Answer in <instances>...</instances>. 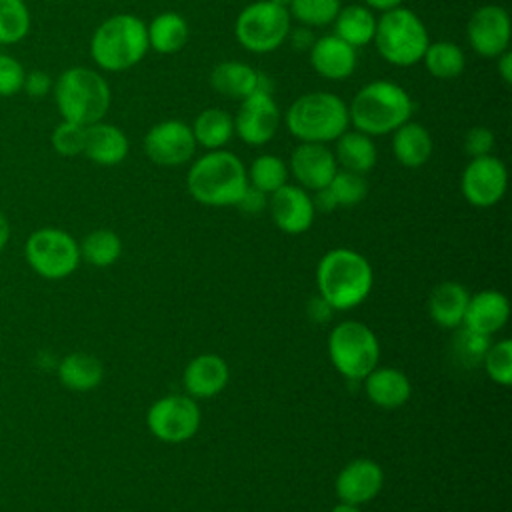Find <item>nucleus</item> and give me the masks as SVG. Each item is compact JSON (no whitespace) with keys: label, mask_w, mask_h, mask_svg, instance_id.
I'll return each instance as SVG.
<instances>
[{"label":"nucleus","mask_w":512,"mask_h":512,"mask_svg":"<svg viewBox=\"0 0 512 512\" xmlns=\"http://www.w3.org/2000/svg\"><path fill=\"white\" fill-rule=\"evenodd\" d=\"M414 102L410 94L392 80H372L364 84L348 104V118L354 130L368 136L392 134L410 120Z\"/></svg>","instance_id":"obj_1"},{"label":"nucleus","mask_w":512,"mask_h":512,"mask_svg":"<svg viewBox=\"0 0 512 512\" xmlns=\"http://www.w3.org/2000/svg\"><path fill=\"white\" fill-rule=\"evenodd\" d=\"M248 186L246 166L230 150H208L196 158L186 174L190 196L212 208L236 206Z\"/></svg>","instance_id":"obj_2"},{"label":"nucleus","mask_w":512,"mask_h":512,"mask_svg":"<svg viewBox=\"0 0 512 512\" xmlns=\"http://www.w3.org/2000/svg\"><path fill=\"white\" fill-rule=\"evenodd\" d=\"M372 282L374 274L370 262L350 248L326 252L316 268L320 296L334 310H348L362 304L372 290Z\"/></svg>","instance_id":"obj_3"},{"label":"nucleus","mask_w":512,"mask_h":512,"mask_svg":"<svg viewBox=\"0 0 512 512\" xmlns=\"http://www.w3.org/2000/svg\"><path fill=\"white\" fill-rule=\"evenodd\" d=\"M284 124L298 142L330 144L350 128L348 104L328 90L306 92L288 106Z\"/></svg>","instance_id":"obj_4"},{"label":"nucleus","mask_w":512,"mask_h":512,"mask_svg":"<svg viewBox=\"0 0 512 512\" xmlns=\"http://www.w3.org/2000/svg\"><path fill=\"white\" fill-rule=\"evenodd\" d=\"M52 94L62 120L80 126L104 120L112 102L106 78L98 70L86 66L66 68L54 80Z\"/></svg>","instance_id":"obj_5"},{"label":"nucleus","mask_w":512,"mask_h":512,"mask_svg":"<svg viewBox=\"0 0 512 512\" xmlns=\"http://www.w3.org/2000/svg\"><path fill=\"white\" fill-rule=\"evenodd\" d=\"M148 50L146 22L136 14H114L106 18L90 38V58L106 72L134 68Z\"/></svg>","instance_id":"obj_6"},{"label":"nucleus","mask_w":512,"mask_h":512,"mask_svg":"<svg viewBox=\"0 0 512 512\" xmlns=\"http://www.w3.org/2000/svg\"><path fill=\"white\" fill-rule=\"evenodd\" d=\"M372 42L376 46V52L388 64L410 68L422 60L424 50L430 44V36L416 12L398 6L382 12V16L376 18Z\"/></svg>","instance_id":"obj_7"},{"label":"nucleus","mask_w":512,"mask_h":512,"mask_svg":"<svg viewBox=\"0 0 512 512\" xmlns=\"http://www.w3.org/2000/svg\"><path fill=\"white\" fill-rule=\"evenodd\" d=\"M292 30L290 12L270 0H256L248 4L234 22V36L238 44L252 54H268L278 50Z\"/></svg>","instance_id":"obj_8"},{"label":"nucleus","mask_w":512,"mask_h":512,"mask_svg":"<svg viewBox=\"0 0 512 512\" xmlns=\"http://www.w3.org/2000/svg\"><path fill=\"white\" fill-rule=\"evenodd\" d=\"M328 356L342 376L350 380H364L380 360V344L372 328L364 322L346 320L330 332Z\"/></svg>","instance_id":"obj_9"},{"label":"nucleus","mask_w":512,"mask_h":512,"mask_svg":"<svg viewBox=\"0 0 512 512\" xmlns=\"http://www.w3.org/2000/svg\"><path fill=\"white\" fill-rule=\"evenodd\" d=\"M30 268L46 280H62L80 264V246L62 228L44 226L34 230L24 246Z\"/></svg>","instance_id":"obj_10"},{"label":"nucleus","mask_w":512,"mask_h":512,"mask_svg":"<svg viewBox=\"0 0 512 512\" xmlns=\"http://www.w3.org/2000/svg\"><path fill=\"white\" fill-rule=\"evenodd\" d=\"M146 424L158 440L180 444L198 432L200 408L188 394H170L148 408Z\"/></svg>","instance_id":"obj_11"},{"label":"nucleus","mask_w":512,"mask_h":512,"mask_svg":"<svg viewBox=\"0 0 512 512\" xmlns=\"http://www.w3.org/2000/svg\"><path fill=\"white\" fill-rule=\"evenodd\" d=\"M234 120V134L248 146H264L268 144L280 126L282 112L268 90H256L244 100H240V108Z\"/></svg>","instance_id":"obj_12"},{"label":"nucleus","mask_w":512,"mask_h":512,"mask_svg":"<svg viewBox=\"0 0 512 512\" xmlns=\"http://www.w3.org/2000/svg\"><path fill=\"white\" fill-rule=\"evenodd\" d=\"M508 186L504 162L492 154L472 158L460 178L464 198L476 208H490L502 200Z\"/></svg>","instance_id":"obj_13"},{"label":"nucleus","mask_w":512,"mask_h":512,"mask_svg":"<svg viewBox=\"0 0 512 512\" xmlns=\"http://www.w3.org/2000/svg\"><path fill=\"white\" fill-rule=\"evenodd\" d=\"M196 148L192 128L182 120H162L144 136V152L158 166H182L192 160Z\"/></svg>","instance_id":"obj_14"},{"label":"nucleus","mask_w":512,"mask_h":512,"mask_svg":"<svg viewBox=\"0 0 512 512\" xmlns=\"http://www.w3.org/2000/svg\"><path fill=\"white\" fill-rule=\"evenodd\" d=\"M466 36L470 48L476 54L484 58H496L510 48L512 24L508 10L498 4H484L476 8L468 20Z\"/></svg>","instance_id":"obj_15"},{"label":"nucleus","mask_w":512,"mask_h":512,"mask_svg":"<svg viewBox=\"0 0 512 512\" xmlns=\"http://www.w3.org/2000/svg\"><path fill=\"white\" fill-rule=\"evenodd\" d=\"M288 170L304 190L326 188L338 170L334 152L326 144L300 142L288 160Z\"/></svg>","instance_id":"obj_16"},{"label":"nucleus","mask_w":512,"mask_h":512,"mask_svg":"<svg viewBox=\"0 0 512 512\" xmlns=\"http://www.w3.org/2000/svg\"><path fill=\"white\" fill-rule=\"evenodd\" d=\"M268 208L274 224L286 234H302L314 222L312 196L298 184H284L270 194Z\"/></svg>","instance_id":"obj_17"},{"label":"nucleus","mask_w":512,"mask_h":512,"mask_svg":"<svg viewBox=\"0 0 512 512\" xmlns=\"http://www.w3.org/2000/svg\"><path fill=\"white\" fill-rule=\"evenodd\" d=\"M314 72L326 80L342 82L350 78L358 64L356 48L340 40L336 34H326L314 40L308 50Z\"/></svg>","instance_id":"obj_18"},{"label":"nucleus","mask_w":512,"mask_h":512,"mask_svg":"<svg viewBox=\"0 0 512 512\" xmlns=\"http://www.w3.org/2000/svg\"><path fill=\"white\" fill-rule=\"evenodd\" d=\"M384 484V472L378 462L370 458H356L348 462L336 478V494L340 502L364 504L370 502Z\"/></svg>","instance_id":"obj_19"},{"label":"nucleus","mask_w":512,"mask_h":512,"mask_svg":"<svg viewBox=\"0 0 512 512\" xmlns=\"http://www.w3.org/2000/svg\"><path fill=\"white\" fill-rule=\"evenodd\" d=\"M212 88L232 100H244L256 90L270 92V78L240 60H224L210 72Z\"/></svg>","instance_id":"obj_20"},{"label":"nucleus","mask_w":512,"mask_h":512,"mask_svg":"<svg viewBox=\"0 0 512 512\" xmlns=\"http://www.w3.org/2000/svg\"><path fill=\"white\" fill-rule=\"evenodd\" d=\"M230 370L222 356L200 354L192 358L182 374V384L192 398H212L228 384Z\"/></svg>","instance_id":"obj_21"},{"label":"nucleus","mask_w":512,"mask_h":512,"mask_svg":"<svg viewBox=\"0 0 512 512\" xmlns=\"http://www.w3.org/2000/svg\"><path fill=\"white\" fill-rule=\"evenodd\" d=\"M510 316L508 298L498 290H482L468 298L464 326L472 332L492 336L504 328Z\"/></svg>","instance_id":"obj_22"},{"label":"nucleus","mask_w":512,"mask_h":512,"mask_svg":"<svg viewBox=\"0 0 512 512\" xmlns=\"http://www.w3.org/2000/svg\"><path fill=\"white\" fill-rule=\"evenodd\" d=\"M130 150L128 136L122 128L110 122H94L86 126L84 140V156L100 166H116L120 164Z\"/></svg>","instance_id":"obj_23"},{"label":"nucleus","mask_w":512,"mask_h":512,"mask_svg":"<svg viewBox=\"0 0 512 512\" xmlns=\"http://www.w3.org/2000/svg\"><path fill=\"white\" fill-rule=\"evenodd\" d=\"M364 390L372 404L384 410H394L408 402L412 386L402 370L392 366H376L364 376Z\"/></svg>","instance_id":"obj_24"},{"label":"nucleus","mask_w":512,"mask_h":512,"mask_svg":"<svg viewBox=\"0 0 512 512\" xmlns=\"http://www.w3.org/2000/svg\"><path fill=\"white\" fill-rule=\"evenodd\" d=\"M434 144L426 126L420 122H404L392 132V154L406 168H420L432 156Z\"/></svg>","instance_id":"obj_25"},{"label":"nucleus","mask_w":512,"mask_h":512,"mask_svg":"<svg viewBox=\"0 0 512 512\" xmlns=\"http://www.w3.org/2000/svg\"><path fill=\"white\" fill-rule=\"evenodd\" d=\"M468 290L454 280L440 282L428 298V314L442 328H458L464 322Z\"/></svg>","instance_id":"obj_26"},{"label":"nucleus","mask_w":512,"mask_h":512,"mask_svg":"<svg viewBox=\"0 0 512 512\" xmlns=\"http://www.w3.org/2000/svg\"><path fill=\"white\" fill-rule=\"evenodd\" d=\"M334 142H336V150H334L336 164H340L344 170L368 174L376 166L378 150L372 136L360 130L348 128Z\"/></svg>","instance_id":"obj_27"},{"label":"nucleus","mask_w":512,"mask_h":512,"mask_svg":"<svg viewBox=\"0 0 512 512\" xmlns=\"http://www.w3.org/2000/svg\"><path fill=\"white\" fill-rule=\"evenodd\" d=\"M148 32V48L158 54H176L180 52L190 36L188 22L178 12H160L156 14L150 24H146Z\"/></svg>","instance_id":"obj_28"},{"label":"nucleus","mask_w":512,"mask_h":512,"mask_svg":"<svg viewBox=\"0 0 512 512\" xmlns=\"http://www.w3.org/2000/svg\"><path fill=\"white\" fill-rule=\"evenodd\" d=\"M104 378L102 362L88 352L66 354L58 364V380L72 392H88Z\"/></svg>","instance_id":"obj_29"},{"label":"nucleus","mask_w":512,"mask_h":512,"mask_svg":"<svg viewBox=\"0 0 512 512\" xmlns=\"http://www.w3.org/2000/svg\"><path fill=\"white\" fill-rule=\"evenodd\" d=\"M334 34L354 48H362L372 42L376 30V16L364 4L342 6L334 18Z\"/></svg>","instance_id":"obj_30"},{"label":"nucleus","mask_w":512,"mask_h":512,"mask_svg":"<svg viewBox=\"0 0 512 512\" xmlns=\"http://www.w3.org/2000/svg\"><path fill=\"white\" fill-rule=\"evenodd\" d=\"M192 134L196 146L204 150H220L224 148L234 136V120L222 108H206L202 110L192 122Z\"/></svg>","instance_id":"obj_31"},{"label":"nucleus","mask_w":512,"mask_h":512,"mask_svg":"<svg viewBox=\"0 0 512 512\" xmlns=\"http://www.w3.org/2000/svg\"><path fill=\"white\" fill-rule=\"evenodd\" d=\"M422 62L430 76L438 80H452L464 72L466 56L456 42L438 40L428 44V48L424 50Z\"/></svg>","instance_id":"obj_32"},{"label":"nucleus","mask_w":512,"mask_h":512,"mask_svg":"<svg viewBox=\"0 0 512 512\" xmlns=\"http://www.w3.org/2000/svg\"><path fill=\"white\" fill-rule=\"evenodd\" d=\"M80 246V260L96 268L112 266L122 254V240L114 230L98 228L84 236Z\"/></svg>","instance_id":"obj_33"},{"label":"nucleus","mask_w":512,"mask_h":512,"mask_svg":"<svg viewBox=\"0 0 512 512\" xmlns=\"http://www.w3.org/2000/svg\"><path fill=\"white\" fill-rule=\"evenodd\" d=\"M248 184L264 194H272L288 182V164L276 154H260L246 170Z\"/></svg>","instance_id":"obj_34"},{"label":"nucleus","mask_w":512,"mask_h":512,"mask_svg":"<svg viewBox=\"0 0 512 512\" xmlns=\"http://www.w3.org/2000/svg\"><path fill=\"white\" fill-rule=\"evenodd\" d=\"M30 10L24 0H0V44H18L30 32Z\"/></svg>","instance_id":"obj_35"},{"label":"nucleus","mask_w":512,"mask_h":512,"mask_svg":"<svg viewBox=\"0 0 512 512\" xmlns=\"http://www.w3.org/2000/svg\"><path fill=\"white\" fill-rule=\"evenodd\" d=\"M340 8V0H292L288 12L300 26L320 28L332 24Z\"/></svg>","instance_id":"obj_36"},{"label":"nucleus","mask_w":512,"mask_h":512,"mask_svg":"<svg viewBox=\"0 0 512 512\" xmlns=\"http://www.w3.org/2000/svg\"><path fill=\"white\" fill-rule=\"evenodd\" d=\"M326 188L332 192L336 204L346 206V208L360 204L368 194V182H366L364 174L350 172L344 168L336 170V174L332 176V180Z\"/></svg>","instance_id":"obj_37"},{"label":"nucleus","mask_w":512,"mask_h":512,"mask_svg":"<svg viewBox=\"0 0 512 512\" xmlns=\"http://www.w3.org/2000/svg\"><path fill=\"white\" fill-rule=\"evenodd\" d=\"M482 364L490 380H494L500 386H510L512 384V342L510 340L490 342Z\"/></svg>","instance_id":"obj_38"},{"label":"nucleus","mask_w":512,"mask_h":512,"mask_svg":"<svg viewBox=\"0 0 512 512\" xmlns=\"http://www.w3.org/2000/svg\"><path fill=\"white\" fill-rule=\"evenodd\" d=\"M490 346V336L472 332L470 328H460L454 336V354L466 368H474L482 364L484 354Z\"/></svg>","instance_id":"obj_39"},{"label":"nucleus","mask_w":512,"mask_h":512,"mask_svg":"<svg viewBox=\"0 0 512 512\" xmlns=\"http://www.w3.org/2000/svg\"><path fill=\"white\" fill-rule=\"evenodd\" d=\"M84 140H86V126H80L68 120H60V124H56L50 134V144L60 156L82 154Z\"/></svg>","instance_id":"obj_40"},{"label":"nucleus","mask_w":512,"mask_h":512,"mask_svg":"<svg viewBox=\"0 0 512 512\" xmlns=\"http://www.w3.org/2000/svg\"><path fill=\"white\" fill-rule=\"evenodd\" d=\"M26 70L22 62L10 54H0V96H14L22 90Z\"/></svg>","instance_id":"obj_41"},{"label":"nucleus","mask_w":512,"mask_h":512,"mask_svg":"<svg viewBox=\"0 0 512 512\" xmlns=\"http://www.w3.org/2000/svg\"><path fill=\"white\" fill-rule=\"evenodd\" d=\"M494 148V132L486 126H472L464 134V150L470 158L486 156Z\"/></svg>","instance_id":"obj_42"},{"label":"nucleus","mask_w":512,"mask_h":512,"mask_svg":"<svg viewBox=\"0 0 512 512\" xmlns=\"http://www.w3.org/2000/svg\"><path fill=\"white\" fill-rule=\"evenodd\" d=\"M52 86H54V80H52V76H50L48 72H44V70H32V72H26L22 90H24L30 98H44L46 94L52 92Z\"/></svg>","instance_id":"obj_43"},{"label":"nucleus","mask_w":512,"mask_h":512,"mask_svg":"<svg viewBox=\"0 0 512 512\" xmlns=\"http://www.w3.org/2000/svg\"><path fill=\"white\" fill-rule=\"evenodd\" d=\"M236 206L240 208V210H244L246 214H258V212H262L266 206H268V194H264V192H260L258 188H254V186H246V190L242 192V196H240V200L236 202Z\"/></svg>","instance_id":"obj_44"},{"label":"nucleus","mask_w":512,"mask_h":512,"mask_svg":"<svg viewBox=\"0 0 512 512\" xmlns=\"http://www.w3.org/2000/svg\"><path fill=\"white\" fill-rule=\"evenodd\" d=\"M288 40L292 42L294 50H310V46L314 44L316 36L312 34V28H308V26H298V28L290 30Z\"/></svg>","instance_id":"obj_45"},{"label":"nucleus","mask_w":512,"mask_h":512,"mask_svg":"<svg viewBox=\"0 0 512 512\" xmlns=\"http://www.w3.org/2000/svg\"><path fill=\"white\" fill-rule=\"evenodd\" d=\"M332 306L322 298V296H316L310 304H308V312H310V316L316 320V322H324V320H328L330 316H332Z\"/></svg>","instance_id":"obj_46"},{"label":"nucleus","mask_w":512,"mask_h":512,"mask_svg":"<svg viewBox=\"0 0 512 512\" xmlns=\"http://www.w3.org/2000/svg\"><path fill=\"white\" fill-rule=\"evenodd\" d=\"M496 68H498V76L502 78V82L512 84V52H510V48L496 56Z\"/></svg>","instance_id":"obj_47"},{"label":"nucleus","mask_w":512,"mask_h":512,"mask_svg":"<svg viewBox=\"0 0 512 512\" xmlns=\"http://www.w3.org/2000/svg\"><path fill=\"white\" fill-rule=\"evenodd\" d=\"M312 204H314V210H320V212H332L338 206L328 188L316 190V196L312 198Z\"/></svg>","instance_id":"obj_48"},{"label":"nucleus","mask_w":512,"mask_h":512,"mask_svg":"<svg viewBox=\"0 0 512 512\" xmlns=\"http://www.w3.org/2000/svg\"><path fill=\"white\" fill-rule=\"evenodd\" d=\"M404 0H364V6H368L370 10H380V12H388L392 8L402 6Z\"/></svg>","instance_id":"obj_49"},{"label":"nucleus","mask_w":512,"mask_h":512,"mask_svg":"<svg viewBox=\"0 0 512 512\" xmlns=\"http://www.w3.org/2000/svg\"><path fill=\"white\" fill-rule=\"evenodd\" d=\"M8 242H10V222H8V218L0 212V252L6 248Z\"/></svg>","instance_id":"obj_50"},{"label":"nucleus","mask_w":512,"mask_h":512,"mask_svg":"<svg viewBox=\"0 0 512 512\" xmlns=\"http://www.w3.org/2000/svg\"><path fill=\"white\" fill-rule=\"evenodd\" d=\"M330 512H360V506L350 504V502H340V504H336Z\"/></svg>","instance_id":"obj_51"},{"label":"nucleus","mask_w":512,"mask_h":512,"mask_svg":"<svg viewBox=\"0 0 512 512\" xmlns=\"http://www.w3.org/2000/svg\"><path fill=\"white\" fill-rule=\"evenodd\" d=\"M272 4H276V6H282V8H290V4H292V0H270Z\"/></svg>","instance_id":"obj_52"}]
</instances>
